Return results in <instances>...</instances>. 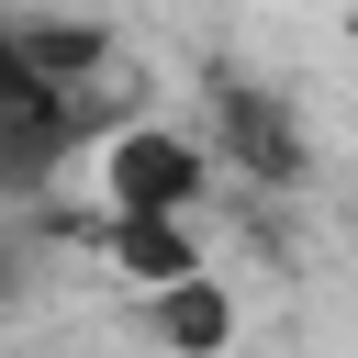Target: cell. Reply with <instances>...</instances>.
I'll list each match as a JSON object with an SVG mask.
<instances>
[{"instance_id": "cell-1", "label": "cell", "mask_w": 358, "mask_h": 358, "mask_svg": "<svg viewBox=\"0 0 358 358\" xmlns=\"http://www.w3.org/2000/svg\"><path fill=\"white\" fill-rule=\"evenodd\" d=\"M213 134H190V123H123L101 157H90V213H145V224H190L201 213V190H213Z\"/></svg>"}, {"instance_id": "cell-2", "label": "cell", "mask_w": 358, "mask_h": 358, "mask_svg": "<svg viewBox=\"0 0 358 358\" xmlns=\"http://www.w3.org/2000/svg\"><path fill=\"white\" fill-rule=\"evenodd\" d=\"M201 134H213V157L235 168V179H302L313 168V145H302V112L280 101V90H246V78H213V112H201Z\"/></svg>"}, {"instance_id": "cell-3", "label": "cell", "mask_w": 358, "mask_h": 358, "mask_svg": "<svg viewBox=\"0 0 358 358\" xmlns=\"http://www.w3.org/2000/svg\"><path fill=\"white\" fill-rule=\"evenodd\" d=\"M145 324H157L179 358H224V347H235V302H224V280H213V268H190V280H168V291H145Z\"/></svg>"}]
</instances>
